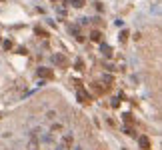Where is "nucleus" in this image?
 Returning <instances> with one entry per match:
<instances>
[{"mask_svg":"<svg viewBox=\"0 0 162 150\" xmlns=\"http://www.w3.org/2000/svg\"><path fill=\"white\" fill-rule=\"evenodd\" d=\"M52 62H54V64H56V66H58V68H66V66H68V64H70V60H68V58L64 56V54H60V52H56V54H54V56H52Z\"/></svg>","mask_w":162,"mask_h":150,"instance_id":"obj_1","label":"nucleus"},{"mask_svg":"<svg viewBox=\"0 0 162 150\" xmlns=\"http://www.w3.org/2000/svg\"><path fill=\"white\" fill-rule=\"evenodd\" d=\"M36 74H38V78H42V80H50V78H54V70H52V68H44V66L38 68Z\"/></svg>","mask_w":162,"mask_h":150,"instance_id":"obj_2","label":"nucleus"},{"mask_svg":"<svg viewBox=\"0 0 162 150\" xmlns=\"http://www.w3.org/2000/svg\"><path fill=\"white\" fill-rule=\"evenodd\" d=\"M76 98H78V102H82V104L90 102V94H88V90H84L82 86H78V90H76Z\"/></svg>","mask_w":162,"mask_h":150,"instance_id":"obj_3","label":"nucleus"},{"mask_svg":"<svg viewBox=\"0 0 162 150\" xmlns=\"http://www.w3.org/2000/svg\"><path fill=\"white\" fill-rule=\"evenodd\" d=\"M72 142H74L72 134H66L64 138H62V144H60V148H62V150H66V148H72Z\"/></svg>","mask_w":162,"mask_h":150,"instance_id":"obj_4","label":"nucleus"},{"mask_svg":"<svg viewBox=\"0 0 162 150\" xmlns=\"http://www.w3.org/2000/svg\"><path fill=\"white\" fill-rule=\"evenodd\" d=\"M138 144L142 150H150V138L148 136H138Z\"/></svg>","mask_w":162,"mask_h":150,"instance_id":"obj_5","label":"nucleus"},{"mask_svg":"<svg viewBox=\"0 0 162 150\" xmlns=\"http://www.w3.org/2000/svg\"><path fill=\"white\" fill-rule=\"evenodd\" d=\"M102 38H104V36H102L100 30H92V32H90V40L92 42H100V44H102Z\"/></svg>","mask_w":162,"mask_h":150,"instance_id":"obj_6","label":"nucleus"},{"mask_svg":"<svg viewBox=\"0 0 162 150\" xmlns=\"http://www.w3.org/2000/svg\"><path fill=\"white\" fill-rule=\"evenodd\" d=\"M100 52L104 54L106 58H110V56H112V48H110L108 44H104V42H102V44H100Z\"/></svg>","mask_w":162,"mask_h":150,"instance_id":"obj_7","label":"nucleus"},{"mask_svg":"<svg viewBox=\"0 0 162 150\" xmlns=\"http://www.w3.org/2000/svg\"><path fill=\"white\" fill-rule=\"evenodd\" d=\"M26 148H28V150H38V148H40V140H38V138H32L30 142H28Z\"/></svg>","mask_w":162,"mask_h":150,"instance_id":"obj_8","label":"nucleus"},{"mask_svg":"<svg viewBox=\"0 0 162 150\" xmlns=\"http://www.w3.org/2000/svg\"><path fill=\"white\" fill-rule=\"evenodd\" d=\"M74 68H76L78 72H82V70H84V60H82V58H76V62H74Z\"/></svg>","mask_w":162,"mask_h":150,"instance_id":"obj_9","label":"nucleus"},{"mask_svg":"<svg viewBox=\"0 0 162 150\" xmlns=\"http://www.w3.org/2000/svg\"><path fill=\"white\" fill-rule=\"evenodd\" d=\"M68 2H70V4H72V6H74V8H82L84 4H86V2H84V0H68Z\"/></svg>","mask_w":162,"mask_h":150,"instance_id":"obj_10","label":"nucleus"},{"mask_svg":"<svg viewBox=\"0 0 162 150\" xmlns=\"http://www.w3.org/2000/svg\"><path fill=\"white\" fill-rule=\"evenodd\" d=\"M122 120H124L126 124H132V122H134V118H132L130 112H124V114H122Z\"/></svg>","mask_w":162,"mask_h":150,"instance_id":"obj_11","label":"nucleus"},{"mask_svg":"<svg viewBox=\"0 0 162 150\" xmlns=\"http://www.w3.org/2000/svg\"><path fill=\"white\" fill-rule=\"evenodd\" d=\"M34 32H36V34H38V36H42V38H48V32H46V30H44V28H40V26H38L36 30H34Z\"/></svg>","mask_w":162,"mask_h":150,"instance_id":"obj_12","label":"nucleus"},{"mask_svg":"<svg viewBox=\"0 0 162 150\" xmlns=\"http://www.w3.org/2000/svg\"><path fill=\"white\" fill-rule=\"evenodd\" d=\"M60 130H62V126H60V124H52V128H50V134H58Z\"/></svg>","mask_w":162,"mask_h":150,"instance_id":"obj_13","label":"nucleus"},{"mask_svg":"<svg viewBox=\"0 0 162 150\" xmlns=\"http://www.w3.org/2000/svg\"><path fill=\"white\" fill-rule=\"evenodd\" d=\"M128 40V30H122L120 32V42H126Z\"/></svg>","mask_w":162,"mask_h":150,"instance_id":"obj_14","label":"nucleus"},{"mask_svg":"<svg viewBox=\"0 0 162 150\" xmlns=\"http://www.w3.org/2000/svg\"><path fill=\"white\" fill-rule=\"evenodd\" d=\"M102 82H106V84H112V76H110V74H104V76H102Z\"/></svg>","mask_w":162,"mask_h":150,"instance_id":"obj_15","label":"nucleus"},{"mask_svg":"<svg viewBox=\"0 0 162 150\" xmlns=\"http://www.w3.org/2000/svg\"><path fill=\"white\" fill-rule=\"evenodd\" d=\"M12 46H14V44H12V40H4V48H6V50H10Z\"/></svg>","mask_w":162,"mask_h":150,"instance_id":"obj_16","label":"nucleus"},{"mask_svg":"<svg viewBox=\"0 0 162 150\" xmlns=\"http://www.w3.org/2000/svg\"><path fill=\"white\" fill-rule=\"evenodd\" d=\"M16 54H26V48H22V46H20V48H16Z\"/></svg>","mask_w":162,"mask_h":150,"instance_id":"obj_17","label":"nucleus"},{"mask_svg":"<svg viewBox=\"0 0 162 150\" xmlns=\"http://www.w3.org/2000/svg\"><path fill=\"white\" fill-rule=\"evenodd\" d=\"M118 104H120V102H118V98H114V100H112V108H118Z\"/></svg>","mask_w":162,"mask_h":150,"instance_id":"obj_18","label":"nucleus"},{"mask_svg":"<svg viewBox=\"0 0 162 150\" xmlns=\"http://www.w3.org/2000/svg\"><path fill=\"white\" fill-rule=\"evenodd\" d=\"M0 2H2V0H0Z\"/></svg>","mask_w":162,"mask_h":150,"instance_id":"obj_19","label":"nucleus"},{"mask_svg":"<svg viewBox=\"0 0 162 150\" xmlns=\"http://www.w3.org/2000/svg\"><path fill=\"white\" fill-rule=\"evenodd\" d=\"M0 116H2V114H0Z\"/></svg>","mask_w":162,"mask_h":150,"instance_id":"obj_20","label":"nucleus"}]
</instances>
